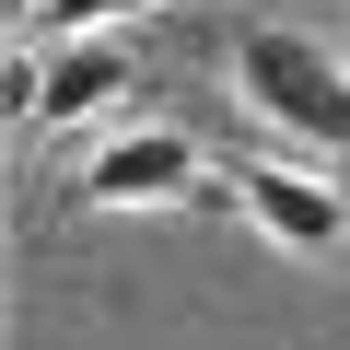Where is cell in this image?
<instances>
[{"label":"cell","instance_id":"obj_1","mask_svg":"<svg viewBox=\"0 0 350 350\" xmlns=\"http://www.w3.org/2000/svg\"><path fill=\"white\" fill-rule=\"evenodd\" d=\"M222 82H234V105L269 129V140H292V152H350V70L304 36V24H280V12H234L222 24Z\"/></svg>","mask_w":350,"mask_h":350},{"label":"cell","instance_id":"obj_2","mask_svg":"<svg viewBox=\"0 0 350 350\" xmlns=\"http://www.w3.org/2000/svg\"><path fill=\"white\" fill-rule=\"evenodd\" d=\"M211 187H222V163L175 129V117H117V129H94V140L70 152V175H59V199L94 211V222L187 211V199H211Z\"/></svg>","mask_w":350,"mask_h":350},{"label":"cell","instance_id":"obj_3","mask_svg":"<svg viewBox=\"0 0 350 350\" xmlns=\"http://www.w3.org/2000/svg\"><path fill=\"white\" fill-rule=\"evenodd\" d=\"M211 199H222L257 245H280V257H338V245H350V199L315 175V152H304V163H280V152H234Z\"/></svg>","mask_w":350,"mask_h":350},{"label":"cell","instance_id":"obj_4","mask_svg":"<svg viewBox=\"0 0 350 350\" xmlns=\"http://www.w3.org/2000/svg\"><path fill=\"white\" fill-rule=\"evenodd\" d=\"M140 94V47L129 36H47V47H24V70H12V105H24V129H117V105Z\"/></svg>","mask_w":350,"mask_h":350},{"label":"cell","instance_id":"obj_5","mask_svg":"<svg viewBox=\"0 0 350 350\" xmlns=\"http://www.w3.org/2000/svg\"><path fill=\"white\" fill-rule=\"evenodd\" d=\"M129 12H152V0H12L24 47H47V36H94V24H129Z\"/></svg>","mask_w":350,"mask_h":350}]
</instances>
